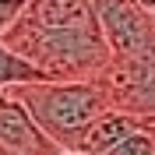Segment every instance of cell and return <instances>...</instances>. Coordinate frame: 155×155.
<instances>
[{"label":"cell","mask_w":155,"mask_h":155,"mask_svg":"<svg viewBox=\"0 0 155 155\" xmlns=\"http://www.w3.org/2000/svg\"><path fill=\"white\" fill-rule=\"evenodd\" d=\"M109 99V109L130 113L155 124V60L152 57H109L106 71L95 78Z\"/></svg>","instance_id":"277c9868"},{"label":"cell","mask_w":155,"mask_h":155,"mask_svg":"<svg viewBox=\"0 0 155 155\" xmlns=\"http://www.w3.org/2000/svg\"><path fill=\"white\" fill-rule=\"evenodd\" d=\"M35 81H46V78L39 74L28 60H21L14 49H7L4 42H0V92L21 88V85H35Z\"/></svg>","instance_id":"52a82bcc"},{"label":"cell","mask_w":155,"mask_h":155,"mask_svg":"<svg viewBox=\"0 0 155 155\" xmlns=\"http://www.w3.org/2000/svg\"><path fill=\"white\" fill-rule=\"evenodd\" d=\"M14 4H25V0H14Z\"/></svg>","instance_id":"7c38bea8"},{"label":"cell","mask_w":155,"mask_h":155,"mask_svg":"<svg viewBox=\"0 0 155 155\" xmlns=\"http://www.w3.org/2000/svg\"><path fill=\"white\" fill-rule=\"evenodd\" d=\"M134 4L145 11V14H152V18H155V0H134Z\"/></svg>","instance_id":"30bf717a"},{"label":"cell","mask_w":155,"mask_h":155,"mask_svg":"<svg viewBox=\"0 0 155 155\" xmlns=\"http://www.w3.org/2000/svg\"><path fill=\"white\" fill-rule=\"evenodd\" d=\"M60 148L49 141L28 116L14 92H0V155H57Z\"/></svg>","instance_id":"5b68a950"},{"label":"cell","mask_w":155,"mask_h":155,"mask_svg":"<svg viewBox=\"0 0 155 155\" xmlns=\"http://www.w3.org/2000/svg\"><path fill=\"white\" fill-rule=\"evenodd\" d=\"M11 92L60 152H71L78 137L88 130V124L109 109V99L95 78L92 81H35Z\"/></svg>","instance_id":"7a4b0ae2"},{"label":"cell","mask_w":155,"mask_h":155,"mask_svg":"<svg viewBox=\"0 0 155 155\" xmlns=\"http://www.w3.org/2000/svg\"><path fill=\"white\" fill-rule=\"evenodd\" d=\"M106 155H155V124L134 130V134L124 137L116 148H109Z\"/></svg>","instance_id":"ba28073f"},{"label":"cell","mask_w":155,"mask_h":155,"mask_svg":"<svg viewBox=\"0 0 155 155\" xmlns=\"http://www.w3.org/2000/svg\"><path fill=\"white\" fill-rule=\"evenodd\" d=\"M0 42L46 81H92L109 64V46L88 0H25Z\"/></svg>","instance_id":"6da1fadb"},{"label":"cell","mask_w":155,"mask_h":155,"mask_svg":"<svg viewBox=\"0 0 155 155\" xmlns=\"http://www.w3.org/2000/svg\"><path fill=\"white\" fill-rule=\"evenodd\" d=\"M141 127H152V124H148V120H137V116H130V113H120V109H106L99 120L88 124V130L78 137V145L71 148V152L106 155L109 148H116L124 137H130L134 130H141Z\"/></svg>","instance_id":"8992f818"},{"label":"cell","mask_w":155,"mask_h":155,"mask_svg":"<svg viewBox=\"0 0 155 155\" xmlns=\"http://www.w3.org/2000/svg\"><path fill=\"white\" fill-rule=\"evenodd\" d=\"M18 11H21V4H14V0H0V35H4V28L14 21Z\"/></svg>","instance_id":"9c48e42d"},{"label":"cell","mask_w":155,"mask_h":155,"mask_svg":"<svg viewBox=\"0 0 155 155\" xmlns=\"http://www.w3.org/2000/svg\"><path fill=\"white\" fill-rule=\"evenodd\" d=\"M57 155H81V152H57Z\"/></svg>","instance_id":"8fae6325"},{"label":"cell","mask_w":155,"mask_h":155,"mask_svg":"<svg viewBox=\"0 0 155 155\" xmlns=\"http://www.w3.org/2000/svg\"><path fill=\"white\" fill-rule=\"evenodd\" d=\"M99 21V32L109 46V57H152L155 49V18L145 14L134 0H88Z\"/></svg>","instance_id":"3957f363"}]
</instances>
